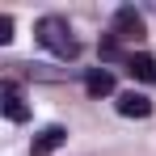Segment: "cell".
I'll list each match as a JSON object with an SVG mask.
<instances>
[{
    "label": "cell",
    "mask_w": 156,
    "mask_h": 156,
    "mask_svg": "<svg viewBox=\"0 0 156 156\" xmlns=\"http://www.w3.org/2000/svg\"><path fill=\"white\" fill-rule=\"evenodd\" d=\"M63 139H68L63 127H42L38 135H34V156H51L55 148H63Z\"/></svg>",
    "instance_id": "5"
},
{
    "label": "cell",
    "mask_w": 156,
    "mask_h": 156,
    "mask_svg": "<svg viewBox=\"0 0 156 156\" xmlns=\"http://www.w3.org/2000/svg\"><path fill=\"white\" fill-rule=\"evenodd\" d=\"M34 34H38V42L51 55H59V59H76L80 55V42H76V34H72V26H68V17H42V21L34 26Z\"/></svg>",
    "instance_id": "1"
},
{
    "label": "cell",
    "mask_w": 156,
    "mask_h": 156,
    "mask_svg": "<svg viewBox=\"0 0 156 156\" xmlns=\"http://www.w3.org/2000/svg\"><path fill=\"white\" fill-rule=\"evenodd\" d=\"M148 34V26H144V17L131 9V4H122L118 13H114V34L110 38H118V42H139Z\"/></svg>",
    "instance_id": "2"
},
{
    "label": "cell",
    "mask_w": 156,
    "mask_h": 156,
    "mask_svg": "<svg viewBox=\"0 0 156 156\" xmlns=\"http://www.w3.org/2000/svg\"><path fill=\"white\" fill-rule=\"evenodd\" d=\"M0 42H13V17L0 13Z\"/></svg>",
    "instance_id": "9"
},
{
    "label": "cell",
    "mask_w": 156,
    "mask_h": 156,
    "mask_svg": "<svg viewBox=\"0 0 156 156\" xmlns=\"http://www.w3.org/2000/svg\"><path fill=\"white\" fill-rule=\"evenodd\" d=\"M0 97H4V118H9V122H26L30 118V110H26V101H21V93H17L13 80L0 89Z\"/></svg>",
    "instance_id": "4"
},
{
    "label": "cell",
    "mask_w": 156,
    "mask_h": 156,
    "mask_svg": "<svg viewBox=\"0 0 156 156\" xmlns=\"http://www.w3.org/2000/svg\"><path fill=\"white\" fill-rule=\"evenodd\" d=\"M118 55H122V42L105 34V38H101V59H118Z\"/></svg>",
    "instance_id": "8"
},
{
    "label": "cell",
    "mask_w": 156,
    "mask_h": 156,
    "mask_svg": "<svg viewBox=\"0 0 156 156\" xmlns=\"http://www.w3.org/2000/svg\"><path fill=\"white\" fill-rule=\"evenodd\" d=\"M84 89H89V97H110V93H114V76H110L105 68H93V72L84 76Z\"/></svg>",
    "instance_id": "7"
},
{
    "label": "cell",
    "mask_w": 156,
    "mask_h": 156,
    "mask_svg": "<svg viewBox=\"0 0 156 156\" xmlns=\"http://www.w3.org/2000/svg\"><path fill=\"white\" fill-rule=\"evenodd\" d=\"M127 72L144 84H156V55H127Z\"/></svg>",
    "instance_id": "6"
},
{
    "label": "cell",
    "mask_w": 156,
    "mask_h": 156,
    "mask_svg": "<svg viewBox=\"0 0 156 156\" xmlns=\"http://www.w3.org/2000/svg\"><path fill=\"white\" fill-rule=\"evenodd\" d=\"M114 105H118L122 118H148V114H152V101H148L144 93H118Z\"/></svg>",
    "instance_id": "3"
}]
</instances>
